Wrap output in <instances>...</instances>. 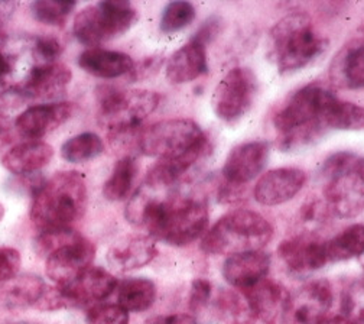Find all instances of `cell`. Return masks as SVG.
Here are the masks:
<instances>
[{
	"mask_svg": "<svg viewBox=\"0 0 364 324\" xmlns=\"http://www.w3.org/2000/svg\"><path fill=\"white\" fill-rule=\"evenodd\" d=\"M126 219L149 231L155 241L172 246H186L205 235L208 227L207 204L193 197H178L169 190L144 184L126 207Z\"/></svg>",
	"mask_w": 364,
	"mask_h": 324,
	"instance_id": "obj_1",
	"label": "cell"
},
{
	"mask_svg": "<svg viewBox=\"0 0 364 324\" xmlns=\"http://www.w3.org/2000/svg\"><path fill=\"white\" fill-rule=\"evenodd\" d=\"M87 181L78 171H60L33 194L31 220L39 229H70L87 209Z\"/></svg>",
	"mask_w": 364,
	"mask_h": 324,
	"instance_id": "obj_2",
	"label": "cell"
},
{
	"mask_svg": "<svg viewBox=\"0 0 364 324\" xmlns=\"http://www.w3.org/2000/svg\"><path fill=\"white\" fill-rule=\"evenodd\" d=\"M270 223L256 211L239 209L224 214L205 235L201 249L208 255H236L262 251L272 239Z\"/></svg>",
	"mask_w": 364,
	"mask_h": 324,
	"instance_id": "obj_3",
	"label": "cell"
},
{
	"mask_svg": "<svg viewBox=\"0 0 364 324\" xmlns=\"http://www.w3.org/2000/svg\"><path fill=\"white\" fill-rule=\"evenodd\" d=\"M270 57L281 73L305 68L320 57L327 41L318 36L308 15L295 12L282 18L269 32Z\"/></svg>",
	"mask_w": 364,
	"mask_h": 324,
	"instance_id": "obj_4",
	"label": "cell"
},
{
	"mask_svg": "<svg viewBox=\"0 0 364 324\" xmlns=\"http://www.w3.org/2000/svg\"><path fill=\"white\" fill-rule=\"evenodd\" d=\"M326 181V204L340 219H351L364 210V158L353 152H337L321 168Z\"/></svg>",
	"mask_w": 364,
	"mask_h": 324,
	"instance_id": "obj_5",
	"label": "cell"
},
{
	"mask_svg": "<svg viewBox=\"0 0 364 324\" xmlns=\"http://www.w3.org/2000/svg\"><path fill=\"white\" fill-rule=\"evenodd\" d=\"M99 123L120 136L141 127L159 106L161 96L149 90H122L103 85L97 90Z\"/></svg>",
	"mask_w": 364,
	"mask_h": 324,
	"instance_id": "obj_6",
	"label": "cell"
},
{
	"mask_svg": "<svg viewBox=\"0 0 364 324\" xmlns=\"http://www.w3.org/2000/svg\"><path fill=\"white\" fill-rule=\"evenodd\" d=\"M138 21V12L129 2L105 0L82 8L74 18V36L87 46H97L126 33Z\"/></svg>",
	"mask_w": 364,
	"mask_h": 324,
	"instance_id": "obj_7",
	"label": "cell"
},
{
	"mask_svg": "<svg viewBox=\"0 0 364 324\" xmlns=\"http://www.w3.org/2000/svg\"><path fill=\"white\" fill-rule=\"evenodd\" d=\"M208 139L191 119H168L146 127L138 139L141 152L152 158H173L186 154Z\"/></svg>",
	"mask_w": 364,
	"mask_h": 324,
	"instance_id": "obj_8",
	"label": "cell"
},
{
	"mask_svg": "<svg viewBox=\"0 0 364 324\" xmlns=\"http://www.w3.org/2000/svg\"><path fill=\"white\" fill-rule=\"evenodd\" d=\"M336 98L331 90L321 84H308L288 98L273 116V125L281 136L314 123H324V112Z\"/></svg>",
	"mask_w": 364,
	"mask_h": 324,
	"instance_id": "obj_9",
	"label": "cell"
},
{
	"mask_svg": "<svg viewBox=\"0 0 364 324\" xmlns=\"http://www.w3.org/2000/svg\"><path fill=\"white\" fill-rule=\"evenodd\" d=\"M257 93V78L249 68L237 67L227 73L213 95V109L218 119L235 123L253 106Z\"/></svg>",
	"mask_w": 364,
	"mask_h": 324,
	"instance_id": "obj_10",
	"label": "cell"
},
{
	"mask_svg": "<svg viewBox=\"0 0 364 324\" xmlns=\"http://www.w3.org/2000/svg\"><path fill=\"white\" fill-rule=\"evenodd\" d=\"M333 288L327 280H315L289 294L282 324H320L333 305Z\"/></svg>",
	"mask_w": 364,
	"mask_h": 324,
	"instance_id": "obj_11",
	"label": "cell"
},
{
	"mask_svg": "<svg viewBox=\"0 0 364 324\" xmlns=\"http://www.w3.org/2000/svg\"><path fill=\"white\" fill-rule=\"evenodd\" d=\"M95 258V244L77 234L45 258V272L57 286H65L93 265Z\"/></svg>",
	"mask_w": 364,
	"mask_h": 324,
	"instance_id": "obj_12",
	"label": "cell"
},
{
	"mask_svg": "<svg viewBox=\"0 0 364 324\" xmlns=\"http://www.w3.org/2000/svg\"><path fill=\"white\" fill-rule=\"evenodd\" d=\"M57 287L61 293L64 308H77L109 298L116 291L117 281L106 269L90 266L74 281Z\"/></svg>",
	"mask_w": 364,
	"mask_h": 324,
	"instance_id": "obj_13",
	"label": "cell"
},
{
	"mask_svg": "<svg viewBox=\"0 0 364 324\" xmlns=\"http://www.w3.org/2000/svg\"><path fill=\"white\" fill-rule=\"evenodd\" d=\"M75 112V105L57 102L36 105L23 110L15 122V129L22 137L36 141L67 123Z\"/></svg>",
	"mask_w": 364,
	"mask_h": 324,
	"instance_id": "obj_14",
	"label": "cell"
},
{
	"mask_svg": "<svg viewBox=\"0 0 364 324\" xmlns=\"http://www.w3.org/2000/svg\"><path fill=\"white\" fill-rule=\"evenodd\" d=\"M306 182V175L298 168H277L263 174L253 190L255 200L262 206H279L292 200Z\"/></svg>",
	"mask_w": 364,
	"mask_h": 324,
	"instance_id": "obj_15",
	"label": "cell"
},
{
	"mask_svg": "<svg viewBox=\"0 0 364 324\" xmlns=\"http://www.w3.org/2000/svg\"><path fill=\"white\" fill-rule=\"evenodd\" d=\"M73 78V71L63 63L33 66L22 84L16 88L29 99H57L67 91Z\"/></svg>",
	"mask_w": 364,
	"mask_h": 324,
	"instance_id": "obj_16",
	"label": "cell"
},
{
	"mask_svg": "<svg viewBox=\"0 0 364 324\" xmlns=\"http://www.w3.org/2000/svg\"><path fill=\"white\" fill-rule=\"evenodd\" d=\"M278 254L288 271L294 275H309L327 265L326 242L318 241L312 235H299L284 241Z\"/></svg>",
	"mask_w": 364,
	"mask_h": 324,
	"instance_id": "obj_17",
	"label": "cell"
},
{
	"mask_svg": "<svg viewBox=\"0 0 364 324\" xmlns=\"http://www.w3.org/2000/svg\"><path fill=\"white\" fill-rule=\"evenodd\" d=\"M269 160V145L263 141H252L236 147L227 157L223 175L227 184L245 185L255 179L266 167Z\"/></svg>",
	"mask_w": 364,
	"mask_h": 324,
	"instance_id": "obj_18",
	"label": "cell"
},
{
	"mask_svg": "<svg viewBox=\"0 0 364 324\" xmlns=\"http://www.w3.org/2000/svg\"><path fill=\"white\" fill-rule=\"evenodd\" d=\"M242 293L250 315L263 324H277L282 318L289 298V293L284 286L267 278Z\"/></svg>",
	"mask_w": 364,
	"mask_h": 324,
	"instance_id": "obj_19",
	"label": "cell"
},
{
	"mask_svg": "<svg viewBox=\"0 0 364 324\" xmlns=\"http://www.w3.org/2000/svg\"><path fill=\"white\" fill-rule=\"evenodd\" d=\"M270 268V256L263 251L236 254L225 259L223 265L224 280L232 287L246 290L264 280Z\"/></svg>",
	"mask_w": 364,
	"mask_h": 324,
	"instance_id": "obj_20",
	"label": "cell"
},
{
	"mask_svg": "<svg viewBox=\"0 0 364 324\" xmlns=\"http://www.w3.org/2000/svg\"><path fill=\"white\" fill-rule=\"evenodd\" d=\"M208 71L207 46L190 39L186 45L176 50L166 63V78L172 84H184Z\"/></svg>",
	"mask_w": 364,
	"mask_h": 324,
	"instance_id": "obj_21",
	"label": "cell"
},
{
	"mask_svg": "<svg viewBox=\"0 0 364 324\" xmlns=\"http://www.w3.org/2000/svg\"><path fill=\"white\" fill-rule=\"evenodd\" d=\"M156 255V244L151 236H126L112 245L107 261L116 271L127 272L146 266Z\"/></svg>",
	"mask_w": 364,
	"mask_h": 324,
	"instance_id": "obj_22",
	"label": "cell"
},
{
	"mask_svg": "<svg viewBox=\"0 0 364 324\" xmlns=\"http://www.w3.org/2000/svg\"><path fill=\"white\" fill-rule=\"evenodd\" d=\"M54 158V148L42 141H26L11 148L2 165L15 175H29L47 167Z\"/></svg>",
	"mask_w": 364,
	"mask_h": 324,
	"instance_id": "obj_23",
	"label": "cell"
},
{
	"mask_svg": "<svg viewBox=\"0 0 364 324\" xmlns=\"http://www.w3.org/2000/svg\"><path fill=\"white\" fill-rule=\"evenodd\" d=\"M78 66L91 75L110 80L127 75L132 71L134 63L124 53L103 48H90L78 56Z\"/></svg>",
	"mask_w": 364,
	"mask_h": 324,
	"instance_id": "obj_24",
	"label": "cell"
},
{
	"mask_svg": "<svg viewBox=\"0 0 364 324\" xmlns=\"http://www.w3.org/2000/svg\"><path fill=\"white\" fill-rule=\"evenodd\" d=\"M47 284L36 275H16L11 281L0 284V305L8 308L35 307Z\"/></svg>",
	"mask_w": 364,
	"mask_h": 324,
	"instance_id": "obj_25",
	"label": "cell"
},
{
	"mask_svg": "<svg viewBox=\"0 0 364 324\" xmlns=\"http://www.w3.org/2000/svg\"><path fill=\"white\" fill-rule=\"evenodd\" d=\"M117 304L127 313L149 310L156 298V287L148 278H127L116 288Z\"/></svg>",
	"mask_w": 364,
	"mask_h": 324,
	"instance_id": "obj_26",
	"label": "cell"
},
{
	"mask_svg": "<svg viewBox=\"0 0 364 324\" xmlns=\"http://www.w3.org/2000/svg\"><path fill=\"white\" fill-rule=\"evenodd\" d=\"M139 174V165L133 157L120 158L103 185V194L109 202H123L130 197L133 185Z\"/></svg>",
	"mask_w": 364,
	"mask_h": 324,
	"instance_id": "obj_27",
	"label": "cell"
},
{
	"mask_svg": "<svg viewBox=\"0 0 364 324\" xmlns=\"http://www.w3.org/2000/svg\"><path fill=\"white\" fill-rule=\"evenodd\" d=\"M330 74L333 81L341 87L364 88V45L350 48L337 57Z\"/></svg>",
	"mask_w": 364,
	"mask_h": 324,
	"instance_id": "obj_28",
	"label": "cell"
},
{
	"mask_svg": "<svg viewBox=\"0 0 364 324\" xmlns=\"http://www.w3.org/2000/svg\"><path fill=\"white\" fill-rule=\"evenodd\" d=\"M328 262H341L364 252V224H353L326 242Z\"/></svg>",
	"mask_w": 364,
	"mask_h": 324,
	"instance_id": "obj_29",
	"label": "cell"
},
{
	"mask_svg": "<svg viewBox=\"0 0 364 324\" xmlns=\"http://www.w3.org/2000/svg\"><path fill=\"white\" fill-rule=\"evenodd\" d=\"M105 152L103 139L95 132L78 133L61 147V157L71 164H81L95 160Z\"/></svg>",
	"mask_w": 364,
	"mask_h": 324,
	"instance_id": "obj_30",
	"label": "cell"
},
{
	"mask_svg": "<svg viewBox=\"0 0 364 324\" xmlns=\"http://www.w3.org/2000/svg\"><path fill=\"white\" fill-rule=\"evenodd\" d=\"M323 122L327 129L364 130V108L336 98L324 112Z\"/></svg>",
	"mask_w": 364,
	"mask_h": 324,
	"instance_id": "obj_31",
	"label": "cell"
},
{
	"mask_svg": "<svg viewBox=\"0 0 364 324\" xmlns=\"http://www.w3.org/2000/svg\"><path fill=\"white\" fill-rule=\"evenodd\" d=\"M77 8L75 2H58V0H38L31 5L32 16L50 26H64L73 11Z\"/></svg>",
	"mask_w": 364,
	"mask_h": 324,
	"instance_id": "obj_32",
	"label": "cell"
},
{
	"mask_svg": "<svg viewBox=\"0 0 364 324\" xmlns=\"http://www.w3.org/2000/svg\"><path fill=\"white\" fill-rule=\"evenodd\" d=\"M196 19V8L190 2H171L161 15V31L173 33L187 28Z\"/></svg>",
	"mask_w": 364,
	"mask_h": 324,
	"instance_id": "obj_33",
	"label": "cell"
},
{
	"mask_svg": "<svg viewBox=\"0 0 364 324\" xmlns=\"http://www.w3.org/2000/svg\"><path fill=\"white\" fill-rule=\"evenodd\" d=\"M28 99L23 96V93L16 87L8 88L0 93V136L5 135L15 126L16 119L22 113L25 103Z\"/></svg>",
	"mask_w": 364,
	"mask_h": 324,
	"instance_id": "obj_34",
	"label": "cell"
},
{
	"mask_svg": "<svg viewBox=\"0 0 364 324\" xmlns=\"http://www.w3.org/2000/svg\"><path fill=\"white\" fill-rule=\"evenodd\" d=\"M343 315L364 324V278L348 286L341 297Z\"/></svg>",
	"mask_w": 364,
	"mask_h": 324,
	"instance_id": "obj_35",
	"label": "cell"
},
{
	"mask_svg": "<svg viewBox=\"0 0 364 324\" xmlns=\"http://www.w3.org/2000/svg\"><path fill=\"white\" fill-rule=\"evenodd\" d=\"M87 324H129V313L119 304H97L85 315Z\"/></svg>",
	"mask_w": 364,
	"mask_h": 324,
	"instance_id": "obj_36",
	"label": "cell"
},
{
	"mask_svg": "<svg viewBox=\"0 0 364 324\" xmlns=\"http://www.w3.org/2000/svg\"><path fill=\"white\" fill-rule=\"evenodd\" d=\"M63 51V43L54 36H38L32 45V54L38 64L57 63Z\"/></svg>",
	"mask_w": 364,
	"mask_h": 324,
	"instance_id": "obj_37",
	"label": "cell"
},
{
	"mask_svg": "<svg viewBox=\"0 0 364 324\" xmlns=\"http://www.w3.org/2000/svg\"><path fill=\"white\" fill-rule=\"evenodd\" d=\"M21 255L14 248H0V284L11 281L21 269Z\"/></svg>",
	"mask_w": 364,
	"mask_h": 324,
	"instance_id": "obj_38",
	"label": "cell"
},
{
	"mask_svg": "<svg viewBox=\"0 0 364 324\" xmlns=\"http://www.w3.org/2000/svg\"><path fill=\"white\" fill-rule=\"evenodd\" d=\"M211 298V283L204 280V278H197L191 287L190 296V307L194 313H200L203 308L208 305Z\"/></svg>",
	"mask_w": 364,
	"mask_h": 324,
	"instance_id": "obj_39",
	"label": "cell"
},
{
	"mask_svg": "<svg viewBox=\"0 0 364 324\" xmlns=\"http://www.w3.org/2000/svg\"><path fill=\"white\" fill-rule=\"evenodd\" d=\"M159 67H161V58L149 57V58H145L144 61H141L138 66H133L132 71L127 75L133 81L144 80V78L152 75L154 73H156Z\"/></svg>",
	"mask_w": 364,
	"mask_h": 324,
	"instance_id": "obj_40",
	"label": "cell"
},
{
	"mask_svg": "<svg viewBox=\"0 0 364 324\" xmlns=\"http://www.w3.org/2000/svg\"><path fill=\"white\" fill-rule=\"evenodd\" d=\"M218 32H220V19L215 16H211L200 26V29L194 33L191 39L207 46L218 35Z\"/></svg>",
	"mask_w": 364,
	"mask_h": 324,
	"instance_id": "obj_41",
	"label": "cell"
},
{
	"mask_svg": "<svg viewBox=\"0 0 364 324\" xmlns=\"http://www.w3.org/2000/svg\"><path fill=\"white\" fill-rule=\"evenodd\" d=\"M146 324H197V320L188 314H165L151 318Z\"/></svg>",
	"mask_w": 364,
	"mask_h": 324,
	"instance_id": "obj_42",
	"label": "cell"
},
{
	"mask_svg": "<svg viewBox=\"0 0 364 324\" xmlns=\"http://www.w3.org/2000/svg\"><path fill=\"white\" fill-rule=\"evenodd\" d=\"M12 58L4 50H0V83L5 81V78L12 73Z\"/></svg>",
	"mask_w": 364,
	"mask_h": 324,
	"instance_id": "obj_43",
	"label": "cell"
},
{
	"mask_svg": "<svg viewBox=\"0 0 364 324\" xmlns=\"http://www.w3.org/2000/svg\"><path fill=\"white\" fill-rule=\"evenodd\" d=\"M15 8H16V4L0 2V25H4V22L9 19V16L14 14Z\"/></svg>",
	"mask_w": 364,
	"mask_h": 324,
	"instance_id": "obj_44",
	"label": "cell"
},
{
	"mask_svg": "<svg viewBox=\"0 0 364 324\" xmlns=\"http://www.w3.org/2000/svg\"><path fill=\"white\" fill-rule=\"evenodd\" d=\"M320 324H360V323L348 320L347 317L340 314V315H336V317H326Z\"/></svg>",
	"mask_w": 364,
	"mask_h": 324,
	"instance_id": "obj_45",
	"label": "cell"
},
{
	"mask_svg": "<svg viewBox=\"0 0 364 324\" xmlns=\"http://www.w3.org/2000/svg\"><path fill=\"white\" fill-rule=\"evenodd\" d=\"M4 216H5V207H4V204H0V221H2Z\"/></svg>",
	"mask_w": 364,
	"mask_h": 324,
	"instance_id": "obj_46",
	"label": "cell"
},
{
	"mask_svg": "<svg viewBox=\"0 0 364 324\" xmlns=\"http://www.w3.org/2000/svg\"><path fill=\"white\" fill-rule=\"evenodd\" d=\"M360 263H361V266H363V269H364V252L360 255Z\"/></svg>",
	"mask_w": 364,
	"mask_h": 324,
	"instance_id": "obj_47",
	"label": "cell"
}]
</instances>
